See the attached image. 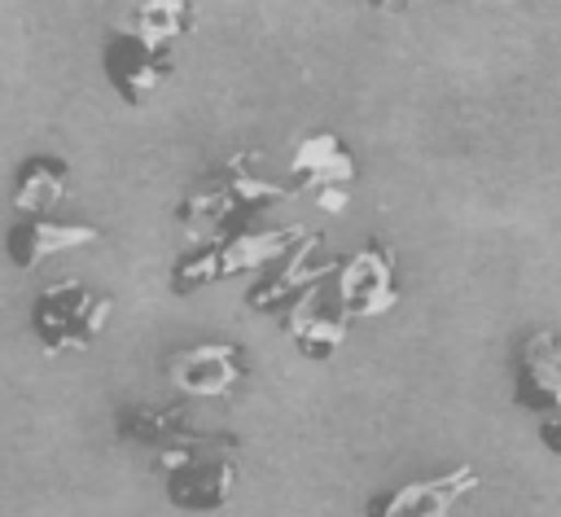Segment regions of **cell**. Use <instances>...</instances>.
<instances>
[{
    "label": "cell",
    "mask_w": 561,
    "mask_h": 517,
    "mask_svg": "<svg viewBox=\"0 0 561 517\" xmlns=\"http://www.w3.org/2000/svg\"><path fill=\"white\" fill-rule=\"evenodd\" d=\"M193 26V0H114L101 35V70L127 110H140L175 74V48Z\"/></svg>",
    "instance_id": "cell-1"
},
{
    "label": "cell",
    "mask_w": 561,
    "mask_h": 517,
    "mask_svg": "<svg viewBox=\"0 0 561 517\" xmlns=\"http://www.w3.org/2000/svg\"><path fill=\"white\" fill-rule=\"evenodd\" d=\"M70 197V162L57 153H31L18 162L9 206L18 215H57V206Z\"/></svg>",
    "instance_id": "cell-10"
},
{
    "label": "cell",
    "mask_w": 561,
    "mask_h": 517,
    "mask_svg": "<svg viewBox=\"0 0 561 517\" xmlns=\"http://www.w3.org/2000/svg\"><path fill=\"white\" fill-rule=\"evenodd\" d=\"M337 302L346 320H373L386 315L399 302V280H394V250L381 241L359 245L346 267H342V285H337Z\"/></svg>",
    "instance_id": "cell-8"
},
{
    "label": "cell",
    "mask_w": 561,
    "mask_h": 517,
    "mask_svg": "<svg viewBox=\"0 0 561 517\" xmlns=\"http://www.w3.org/2000/svg\"><path fill=\"white\" fill-rule=\"evenodd\" d=\"M114 298L92 289L83 276H57L31 298V337L44 359L66 351H92L96 337L110 329Z\"/></svg>",
    "instance_id": "cell-2"
},
{
    "label": "cell",
    "mask_w": 561,
    "mask_h": 517,
    "mask_svg": "<svg viewBox=\"0 0 561 517\" xmlns=\"http://www.w3.org/2000/svg\"><path fill=\"white\" fill-rule=\"evenodd\" d=\"M250 377V355L237 342H197L167 355V381L175 394L228 399Z\"/></svg>",
    "instance_id": "cell-6"
},
{
    "label": "cell",
    "mask_w": 561,
    "mask_h": 517,
    "mask_svg": "<svg viewBox=\"0 0 561 517\" xmlns=\"http://www.w3.org/2000/svg\"><path fill=\"white\" fill-rule=\"evenodd\" d=\"M513 403L522 412H561V333L530 329L513 351Z\"/></svg>",
    "instance_id": "cell-7"
},
{
    "label": "cell",
    "mask_w": 561,
    "mask_h": 517,
    "mask_svg": "<svg viewBox=\"0 0 561 517\" xmlns=\"http://www.w3.org/2000/svg\"><path fill=\"white\" fill-rule=\"evenodd\" d=\"M482 486L473 464H451L434 478L399 482L390 491H373L364 504V517H451L460 499H469Z\"/></svg>",
    "instance_id": "cell-5"
},
{
    "label": "cell",
    "mask_w": 561,
    "mask_h": 517,
    "mask_svg": "<svg viewBox=\"0 0 561 517\" xmlns=\"http://www.w3.org/2000/svg\"><path fill=\"white\" fill-rule=\"evenodd\" d=\"M421 4H434V0H368V9H377V13H408Z\"/></svg>",
    "instance_id": "cell-13"
},
{
    "label": "cell",
    "mask_w": 561,
    "mask_h": 517,
    "mask_svg": "<svg viewBox=\"0 0 561 517\" xmlns=\"http://www.w3.org/2000/svg\"><path fill=\"white\" fill-rule=\"evenodd\" d=\"M96 241H101L96 223L57 219V215H22L4 232V254H9V263L18 272H35L53 254H66V250H79V245H96Z\"/></svg>",
    "instance_id": "cell-9"
},
{
    "label": "cell",
    "mask_w": 561,
    "mask_h": 517,
    "mask_svg": "<svg viewBox=\"0 0 561 517\" xmlns=\"http://www.w3.org/2000/svg\"><path fill=\"white\" fill-rule=\"evenodd\" d=\"M298 162H316V171H307L316 180V188H342L346 193L355 184V158L346 153V145L337 136H311V140H302Z\"/></svg>",
    "instance_id": "cell-11"
},
{
    "label": "cell",
    "mask_w": 561,
    "mask_h": 517,
    "mask_svg": "<svg viewBox=\"0 0 561 517\" xmlns=\"http://www.w3.org/2000/svg\"><path fill=\"white\" fill-rule=\"evenodd\" d=\"M114 434H118V443L140 447L149 456L153 451H171V447H202V443H228V438H237L232 429L202 425L184 399H171L162 407H153V403L123 407L118 421H114Z\"/></svg>",
    "instance_id": "cell-4"
},
{
    "label": "cell",
    "mask_w": 561,
    "mask_h": 517,
    "mask_svg": "<svg viewBox=\"0 0 561 517\" xmlns=\"http://www.w3.org/2000/svg\"><path fill=\"white\" fill-rule=\"evenodd\" d=\"M241 434L228 443H202V447H171L149 456V473L167 482V499L184 513H219L232 499L237 486V456Z\"/></svg>",
    "instance_id": "cell-3"
},
{
    "label": "cell",
    "mask_w": 561,
    "mask_h": 517,
    "mask_svg": "<svg viewBox=\"0 0 561 517\" xmlns=\"http://www.w3.org/2000/svg\"><path fill=\"white\" fill-rule=\"evenodd\" d=\"M539 447H543L548 456H557V460H561V412L539 416Z\"/></svg>",
    "instance_id": "cell-12"
}]
</instances>
